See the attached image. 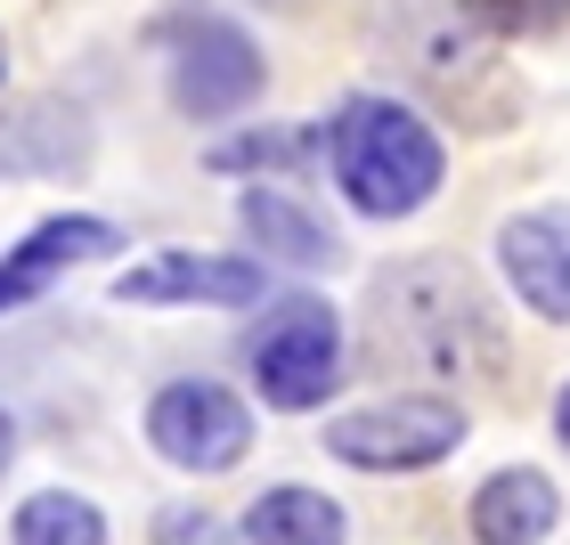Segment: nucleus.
<instances>
[{
	"instance_id": "f257e3e1",
	"label": "nucleus",
	"mask_w": 570,
	"mask_h": 545,
	"mask_svg": "<svg viewBox=\"0 0 570 545\" xmlns=\"http://www.w3.org/2000/svg\"><path fill=\"white\" fill-rule=\"evenodd\" d=\"M375 358L383 367H416V375H473L498 358V326H489L481 285L449 261H407L375 285Z\"/></svg>"
},
{
	"instance_id": "f03ea898",
	"label": "nucleus",
	"mask_w": 570,
	"mask_h": 545,
	"mask_svg": "<svg viewBox=\"0 0 570 545\" xmlns=\"http://www.w3.org/2000/svg\"><path fill=\"white\" fill-rule=\"evenodd\" d=\"M326 155H334L343 196L367 220H400L416 204H432V188H440V139L392 98H351L326 122Z\"/></svg>"
},
{
	"instance_id": "7ed1b4c3",
	"label": "nucleus",
	"mask_w": 570,
	"mask_h": 545,
	"mask_svg": "<svg viewBox=\"0 0 570 545\" xmlns=\"http://www.w3.org/2000/svg\"><path fill=\"white\" fill-rule=\"evenodd\" d=\"M245 358H253L262 399L302 415V407H318L334 383H343V326H334V309L318 294H294V301H277L269 318L253 326Z\"/></svg>"
},
{
	"instance_id": "20e7f679",
	"label": "nucleus",
	"mask_w": 570,
	"mask_h": 545,
	"mask_svg": "<svg viewBox=\"0 0 570 545\" xmlns=\"http://www.w3.org/2000/svg\"><path fill=\"white\" fill-rule=\"evenodd\" d=\"M464 439V407L456 399H375V407H351L326 424V448L358 464V473H424V464H440Z\"/></svg>"
},
{
	"instance_id": "39448f33",
	"label": "nucleus",
	"mask_w": 570,
	"mask_h": 545,
	"mask_svg": "<svg viewBox=\"0 0 570 545\" xmlns=\"http://www.w3.org/2000/svg\"><path fill=\"white\" fill-rule=\"evenodd\" d=\"M147 439L171 464H188V473H228V464L245 456V439H253V415L228 399L220 383H171V392H155V407H147Z\"/></svg>"
},
{
	"instance_id": "423d86ee",
	"label": "nucleus",
	"mask_w": 570,
	"mask_h": 545,
	"mask_svg": "<svg viewBox=\"0 0 570 545\" xmlns=\"http://www.w3.org/2000/svg\"><path fill=\"white\" fill-rule=\"evenodd\" d=\"M171 98L188 115H237L262 98V49H253L237 24H220V17H204L188 41H179V58H171Z\"/></svg>"
},
{
	"instance_id": "0eeeda50",
	"label": "nucleus",
	"mask_w": 570,
	"mask_h": 545,
	"mask_svg": "<svg viewBox=\"0 0 570 545\" xmlns=\"http://www.w3.org/2000/svg\"><path fill=\"white\" fill-rule=\"evenodd\" d=\"M498 261L522 294V309H538L547 326H570V204L513 212L498 228Z\"/></svg>"
},
{
	"instance_id": "6e6552de",
	"label": "nucleus",
	"mask_w": 570,
	"mask_h": 545,
	"mask_svg": "<svg viewBox=\"0 0 570 545\" xmlns=\"http://www.w3.org/2000/svg\"><path fill=\"white\" fill-rule=\"evenodd\" d=\"M122 301H220V309H245L262 301V261H228V252H164L147 269H122L115 285Z\"/></svg>"
},
{
	"instance_id": "1a4fd4ad",
	"label": "nucleus",
	"mask_w": 570,
	"mask_h": 545,
	"mask_svg": "<svg viewBox=\"0 0 570 545\" xmlns=\"http://www.w3.org/2000/svg\"><path fill=\"white\" fill-rule=\"evenodd\" d=\"M122 245V228L115 220H90V212H66V220H41L33 237H24L9 261H0V309H17V301H33L58 269L73 261H98V252H115Z\"/></svg>"
},
{
	"instance_id": "9d476101",
	"label": "nucleus",
	"mask_w": 570,
	"mask_h": 545,
	"mask_svg": "<svg viewBox=\"0 0 570 545\" xmlns=\"http://www.w3.org/2000/svg\"><path fill=\"white\" fill-rule=\"evenodd\" d=\"M554 529V480L513 464V473H489L473 488V537L481 545H538Z\"/></svg>"
},
{
	"instance_id": "9b49d317",
	"label": "nucleus",
	"mask_w": 570,
	"mask_h": 545,
	"mask_svg": "<svg viewBox=\"0 0 570 545\" xmlns=\"http://www.w3.org/2000/svg\"><path fill=\"white\" fill-rule=\"evenodd\" d=\"M237 220H245V237L269 252V261H294V269H334V228L326 220H309L294 196H277V188H245L237 204Z\"/></svg>"
},
{
	"instance_id": "f8f14e48",
	"label": "nucleus",
	"mask_w": 570,
	"mask_h": 545,
	"mask_svg": "<svg viewBox=\"0 0 570 545\" xmlns=\"http://www.w3.org/2000/svg\"><path fill=\"white\" fill-rule=\"evenodd\" d=\"M253 545H343V505L318 488H262L245 513Z\"/></svg>"
},
{
	"instance_id": "ddd939ff",
	"label": "nucleus",
	"mask_w": 570,
	"mask_h": 545,
	"mask_svg": "<svg viewBox=\"0 0 570 545\" xmlns=\"http://www.w3.org/2000/svg\"><path fill=\"white\" fill-rule=\"evenodd\" d=\"M17 545H107V522H98L90 497H33L17 505Z\"/></svg>"
},
{
	"instance_id": "4468645a",
	"label": "nucleus",
	"mask_w": 570,
	"mask_h": 545,
	"mask_svg": "<svg viewBox=\"0 0 570 545\" xmlns=\"http://www.w3.org/2000/svg\"><path fill=\"white\" fill-rule=\"evenodd\" d=\"M302 155H309L302 131H253V139L213 147V164H220V171H253V164H302Z\"/></svg>"
},
{
	"instance_id": "2eb2a0df",
	"label": "nucleus",
	"mask_w": 570,
	"mask_h": 545,
	"mask_svg": "<svg viewBox=\"0 0 570 545\" xmlns=\"http://www.w3.org/2000/svg\"><path fill=\"white\" fill-rule=\"evenodd\" d=\"M505 33H562L570 24V0H481Z\"/></svg>"
},
{
	"instance_id": "dca6fc26",
	"label": "nucleus",
	"mask_w": 570,
	"mask_h": 545,
	"mask_svg": "<svg viewBox=\"0 0 570 545\" xmlns=\"http://www.w3.org/2000/svg\"><path fill=\"white\" fill-rule=\"evenodd\" d=\"M155 545H228V529L204 505H171L164 522H155Z\"/></svg>"
},
{
	"instance_id": "f3484780",
	"label": "nucleus",
	"mask_w": 570,
	"mask_h": 545,
	"mask_svg": "<svg viewBox=\"0 0 570 545\" xmlns=\"http://www.w3.org/2000/svg\"><path fill=\"white\" fill-rule=\"evenodd\" d=\"M9 456H17V424L0 415V473H9Z\"/></svg>"
},
{
	"instance_id": "a211bd4d",
	"label": "nucleus",
	"mask_w": 570,
	"mask_h": 545,
	"mask_svg": "<svg viewBox=\"0 0 570 545\" xmlns=\"http://www.w3.org/2000/svg\"><path fill=\"white\" fill-rule=\"evenodd\" d=\"M554 432H562V448H570V383H562V399H554Z\"/></svg>"
}]
</instances>
